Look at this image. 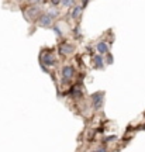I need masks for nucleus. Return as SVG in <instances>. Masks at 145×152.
I'll list each match as a JSON object with an SVG mask.
<instances>
[{
    "label": "nucleus",
    "mask_w": 145,
    "mask_h": 152,
    "mask_svg": "<svg viewBox=\"0 0 145 152\" xmlns=\"http://www.w3.org/2000/svg\"><path fill=\"white\" fill-rule=\"evenodd\" d=\"M96 48H97V52H99V54H102V55H106L108 51H110V47H108V44L106 42V41H100V42H97Z\"/></svg>",
    "instance_id": "nucleus-8"
},
{
    "label": "nucleus",
    "mask_w": 145,
    "mask_h": 152,
    "mask_svg": "<svg viewBox=\"0 0 145 152\" xmlns=\"http://www.w3.org/2000/svg\"><path fill=\"white\" fill-rule=\"evenodd\" d=\"M55 62H56L55 55L52 54L51 51H47L45 54H41V64H42V65L52 66V65H55Z\"/></svg>",
    "instance_id": "nucleus-5"
},
{
    "label": "nucleus",
    "mask_w": 145,
    "mask_h": 152,
    "mask_svg": "<svg viewBox=\"0 0 145 152\" xmlns=\"http://www.w3.org/2000/svg\"><path fill=\"white\" fill-rule=\"evenodd\" d=\"M47 13H48V14H49V16H51V17H52L54 20H55V18H56V17L59 16V11H58V10H55V9H52V10L47 11Z\"/></svg>",
    "instance_id": "nucleus-11"
},
{
    "label": "nucleus",
    "mask_w": 145,
    "mask_h": 152,
    "mask_svg": "<svg viewBox=\"0 0 145 152\" xmlns=\"http://www.w3.org/2000/svg\"><path fill=\"white\" fill-rule=\"evenodd\" d=\"M75 44H69V42H62L59 45V54L62 55V56H68V55L73 54L75 52Z\"/></svg>",
    "instance_id": "nucleus-4"
},
{
    "label": "nucleus",
    "mask_w": 145,
    "mask_h": 152,
    "mask_svg": "<svg viewBox=\"0 0 145 152\" xmlns=\"http://www.w3.org/2000/svg\"><path fill=\"white\" fill-rule=\"evenodd\" d=\"M51 1H52V4H54V6L61 4V0H51Z\"/></svg>",
    "instance_id": "nucleus-17"
},
{
    "label": "nucleus",
    "mask_w": 145,
    "mask_h": 152,
    "mask_svg": "<svg viewBox=\"0 0 145 152\" xmlns=\"http://www.w3.org/2000/svg\"><path fill=\"white\" fill-rule=\"evenodd\" d=\"M52 28H54V31L56 33V35H58V37H62V30H61L58 26H55V27H52Z\"/></svg>",
    "instance_id": "nucleus-12"
},
{
    "label": "nucleus",
    "mask_w": 145,
    "mask_h": 152,
    "mask_svg": "<svg viewBox=\"0 0 145 152\" xmlns=\"http://www.w3.org/2000/svg\"><path fill=\"white\" fill-rule=\"evenodd\" d=\"M81 1H82V3H81V6H82V7H86V6H87V3H89V0H81Z\"/></svg>",
    "instance_id": "nucleus-15"
},
{
    "label": "nucleus",
    "mask_w": 145,
    "mask_h": 152,
    "mask_svg": "<svg viewBox=\"0 0 145 152\" xmlns=\"http://www.w3.org/2000/svg\"><path fill=\"white\" fill-rule=\"evenodd\" d=\"M103 56H104V55H102V54L93 55V56H92V61H93L96 69H103V68H104V59H103Z\"/></svg>",
    "instance_id": "nucleus-7"
},
{
    "label": "nucleus",
    "mask_w": 145,
    "mask_h": 152,
    "mask_svg": "<svg viewBox=\"0 0 145 152\" xmlns=\"http://www.w3.org/2000/svg\"><path fill=\"white\" fill-rule=\"evenodd\" d=\"M30 4H40L41 3V0H27Z\"/></svg>",
    "instance_id": "nucleus-14"
},
{
    "label": "nucleus",
    "mask_w": 145,
    "mask_h": 152,
    "mask_svg": "<svg viewBox=\"0 0 145 152\" xmlns=\"http://www.w3.org/2000/svg\"><path fill=\"white\" fill-rule=\"evenodd\" d=\"M94 151H100V152H102V151H107V148H106V147H100V148H96Z\"/></svg>",
    "instance_id": "nucleus-16"
},
{
    "label": "nucleus",
    "mask_w": 145,
    "mask_h": 152,
    "mask_svg": "<svg viewBox=\"0 0 145 152\" xmlns=\"http://www.w3.org/2000/svg\"><path fill=\"white\" fill-rule=\"evenodd\" d=\"M37 24H38V27H41V28H52V24H54V18L49 16L48 13H42L41 16L38 17Z\"/></svg>",
    "instance_id": "nucleus-3"
},
{
    "label": "nucleus",
    "mask_w": 145,
    "mask_h": 152,
    "mask_svg": "<svg viewBox=\"0 0 145 152\" xmlns=\"http://www.w3.org/2000/svg\"><path fill=\"white\" fill-rule=\"evenodd\" d=\"M75 1L76 0H61V4L66 7V9H69V7H73L75 6Z\"/></svg>",
    "instance_id": "nucleus-10"
},
{
    "label": "nucleus",
    "mask_w": 145,
    "mask_h": 152,
    "mask_svg": "<svg viewBox=\"0 0 145 152\" xmlns=\"http://www.w3.org/2000/svg\"><path fill=\"white\" fill-rule=\"evenodd\" d=\"M75 76V68L72 65H65L62 68V77H64V82H69L73 79Z\"/></svg>",
    "instance_id": "nucleus-6"
},
{
    "label": "nucleus",
    "mask_w": 145,
    "mask_h": 152,
    "mask_svg": "<svg viewBox=\"0 0 145 152\" xmlns=\"http://www.w3.org/2000/svg\"><path fill=\"white\" fill-rule=\"evenodd\" d=\"M23 13H24L26 18H27L30 23H32V21L37 23L38 17L42 14V11H41V7H40L38 4H31L30 7H27L26 10H23Z\"/></svg>",
    "instance_id": "nucleus-1"
},
{
    "label": "nucleus",
    "mask_w": 145,
    "mask_h": 152,
    "mask_svg": "<svg viewBox=\"0 0 145 152\" xmlns=\"http://www.w3.org/2000/svg\"><path fill=\"white\" fill-rule=\"evenodd\" d=\"M104 94H106V93L102 92V90L92 93V96H90L92 106H93V109L94 110H100L103 107V104H104Z\"/></svg>",
    "instance_id": "nucleus-2"
},
{
    "label": "nucleus",
    "mask_w": 145,
    "mask_h": 152,
    "mask_svg": "<svg viewBox=\"0 0 145 152\" xmlns=\"http://www.w3.org/2000/svg\"><path fill=\"white\" fill-rule=\"evenodd\" d=\"M82 11H83V7H82V6H75L73 10H72V13H70V17L75 18V20H78V18L82 16Z\"/></svg>",
    "instance_id": "nucleus-9"
},
{
    "label": "nucleus",
    "mask_w": 145,
    "mask_h": 152,
    "mask_svg": "<svg viewBox=\"0 0 145 152\" xmlns=\"http://www.w3.org/2000/svg\"><path fill=\"white\" fill-rule=\"evenodd\" d=\"M106 56H107V65H111V64H113V56H111V54H110V52H107V54H106Z\"/></svg>",
    "instance_id": "nucleus-13"
}]
</instances>
